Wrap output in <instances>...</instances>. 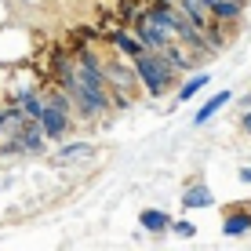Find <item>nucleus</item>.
Masks as SVG:
<instances>
[{
	"label": "nucleus",
	"mask_w": 251,
	"mask_h": 251,
	"mask_svg": "<svg viewBox=\"0 0 251 251\" xmlns=\"http://www.w3.org/2000/svg\"><path fill=\"white\" fill-rule=\"evenodd\" d=\"M76 157H91V146H66L58 153V160H76Z\"/></svg>",
	"instance_id": "9b49d317"
},
{
	"label": "nucleus",
	"mask_w": 251,
	"mask_h": 251,
	"mask_svg": "<svg viewBox=\"0 0 251 251\" xmlns=\"http://www.w3.org/2000/svg\"><path fill=\"white\" fill-rule=\"evenodd\" d=\"M244 127H248V131H251V113H248V117H244Z\"/></svg>",
	"instance_id": "dca6fc26"
},
{
	"label": "nucleus",
	"mask_w": 251,
	"mask_h": 251,
	"mask_svg": "<svg viewBox=\"0 0 251 251\" xmlns=\"http://www.w3.org/2000/svg\"><path fill=\"white\" fill-rule=\"evenodd\" d=\"M226 102H229V91H222V95H215V99H211V102H204V106H201V109H197V117H193V120H197V124H204V120H211V117H215V113H219V109H222V106H226Z\"/></svg>",
	"instance_id": "39448f33"
},
{
	"label": "nucleus",
	"mask_w": 251,
	"mask_h": 251,
	"mask_svg": "<svg viewBox=\"0 0 251 251\" xmlns=\"http://www.w3.org/2000/svg\"><path fill=\"white\" fill-rule=\"evenodd\" d=\"M182 7H186V15H189V19H197V22H201V19H204L207 0H182Z\"/></svg>",
	"instance_id": "f8f14e48"
},
{
	"label": "nucleus",
	"mask_w": 251,
	"mask_h": 251,
	"mask_svg": "<svg viewBox=\"0 0 251 251\" xmlns=\"http://www.w3.org/2000/svg\"><path fill=\"white\" fill-rule=\"evenodd\" d=\"M138 33H142V40H146L150 48H168V40H171V33L160 29V25L153 22L150 15H142V22H138Z\"/></svg>",
	"instance_id": "20e7f679"
},
{
	"label": "nucleus",
	"mask_w": 251,
	"mask_h": 251,
	"mask_svg": "<svg viewBox=\"0 0 251 251\" xmlns=\"http://www.w3.org/2000/svg\"><path fill=\"white\" fill-rule=\"evenodd\" d=\"M207 7H211L215 15H222V19H233V15H240V0H207Z\"/></svg>",
	"instance_id": "423d86ee"
},
{
	"label": "nucleus",
	"mask_w": 251,
	"mask_h": 251,
	"mask_svg": "<svg viewBox=\"0 0 251 251\" xmlns=\"http://www.w3.org/2000/svg\"><path fill=\"white\" fill-rule=\"evenodd\" d=\"M113 40H117V48H124L127 55H142V48H138V40H131V37H124V33H113Z\"/></svg>",
	"instance_id": "9d476101"
},
{
	"label": "nucleus",
	"mask_w": 251,
	"mask_h": 251,
	"mask_svg": "<svg viewBox=\"0 0 251 251\" xmlns=\"http://www.w3.org/2000/svg\"><path fill=\"white\" fill-rule=\"evenodd\" d=\"M204 84H207V76L201 73V76H197V80H189V84H186V88H182V91H178V99H182V102H186V99H193V95H197V91H201V88H204Z\"/></svg>",
	"instance_id": "ddd939ff"
},
{
	"label": "nucleus",
	"mask_w": 251,
	"mask_h": 251,
	"mask_svg": "<svg viewBox=\"0 0 251 251\" xmlns=\"http://www.w3.org/2000/svg\"><path fill=\"white\" fill-rule=\"evenodd\" d=\"M244 229H251V219H248V215H233V219H226V226H222L226 237H237V233H244Z\"/></svg>",
	"instance_id": "6e6552de"
},
{
	"label": "nucleus",
	"mask_w": 251,
	"mask_h": 251,
	"mask_svg": "<svg viewBox=\"0 0 251 251\" xmlns=\"http://www.w3.org/2000/svg\"><path fill=\"white\" fill-rule=\"evenodd\" d=\"M142 226L153 229V233H160V229H168L171 222H168V215H164V211H146L142 215Z\"/></svg>",
	"instance_id": "0eeeda50"
},
{
	"label": "nucleus",
	"mask_w": 251,
	"mask_h": 251,
	"mask_svg": "<svg viewBox=\"0 0 251 251\" xmlns=\"http://www.w3.org/2000/svg\"><path fill=\"white\" fill-rule=\"evenodd\" d=\"M211 204V193H207V189L201 186V189H189L186 193V207H207Z\"/></svg>",
	"instance_id": "1a4fd4ad"
},
{
	"label": "nucleus",
	"mask_w": 251,
	"mask_h": 251,
	"mask_svg": "<svg viewBox=\"0 0 251 251\" xmlns=\"http://www.w3.org/2000/svg\"><path fill=\"white\" fill-rule=\"evenodd\" d=\"M135 73L146 80V88H150L153 95H160L164 88H168V76H171V69H168V62H160V58L135 55Z\"/></svg>",
	"instance_id": "f03ea898"
},
{
	"label": "nucleus",
	"mask_w": 251,
	"mask_h": 251,
	"mask_svg": "<svg viewBox=\"0 0 251 251\" xmlns=\"http://www.w3.org/2000/svg\"><path fill=\"white\" fill-rule=\"evenodd\" d=\"M175 233H178V237H193V226H189V222H178V226H175Z\"/></svg>",
	"instance_id": "4468645a"
},
{
	"label": "nucleus",
	"mask_w": 251,
	"mask_h": 251,
	"mask_svg": "<svg viewBox=\"0 0 251 251\" xmlns=\"http://www.w3.org/2000/svg\"><path fill=\"white\" fill-rule=\"evenodd\" d=\"M66 84L73 91V99L80 102L84 109H106L109 106V95H106V84H102V73L95 69L91 58H80L73 66V73H66Z\"/></svg>",
	"instance_id": "f257e3e1"
},
{
	"label": "nucleus",
	"mask_w": 251,
	"mask_h": 251,
	"mask_svg": "<svg viewBox=\"0 0 251 251\" xmlns=\"http://www.w3.org/2000/svg\"><path fill=\"white\" fill-rule=\"evenodd\" d=\"M40 131L44 135H51V138H58L66 131V113H62V106H55V102H48L44 109H40Z\"/></svg>",
	"instance_id": "7ed1b4c3"
},
{
	"label": "nucleus",
	"mask_w": 251,
	"mask_h": 251,
	"mask_svg": "<svg viewBox=\"0 0 251 251\" xmlns=\"http://www.w3.org/2000/svg\"><path fill=\"white\" fill-rule=\"evenodd\" d=\"M240 178H244V182H251V168H244V171H240Z\"/></svg>",
	"instance_id": "2eb2a0df"
}]
</instances>
